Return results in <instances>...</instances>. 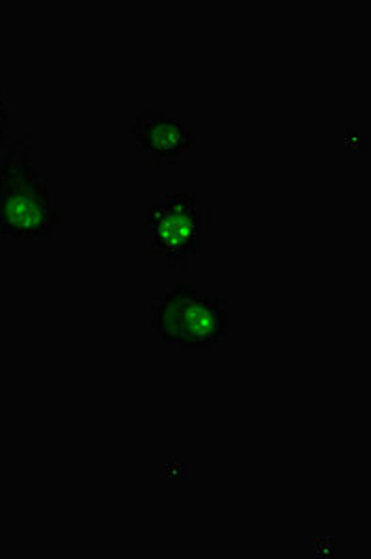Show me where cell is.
<instances>
[{
	"label": "cell",
	"instance_id": "1",
	"mask_svg": "<svg viewBox=\"0 0 371 559\" xmlns=\"http://www.w3.org/2000/svg\"><path fill=\"white\" fill-rule=\"evenodd\" d=\"M62 215L51 204L46 179L34 170L31 146L17 139L0 163V231L10 239H49Z\"/></svg>",
	"mask_w": 371,
	"mask_h": 559
},
{
	"label": "cell",
	"instance_id": "2",
	"mask_svg": "<svg viewBox=\"0 0 371 559\" xmlns=\"http://www.w3.org/2000/svg\"><path fill=\"white\" fill-rule=\"evenodd\" d=\"M152 332L163 344L185 350H210L225 344L231 326L228 305L220 297H200L194 284H170L152 300Z\"/></svg>",
	"mask_w": 371,
	"mask_h": 559
},
{
	"label": "cell",
	"instance_id": "3",
	"mask_svg": "<svg viewBox=\"0 0 371 559\" xmlns=\"http://www.w3.org/2000/svg\"><path fill=\"white\" fill-rule=\"evenodd\" d=\"M202 210L191 192L168 194L165 202L147 211L149 250L173 269H185L191 255L199 254L202 241Z\"/></svg>",
	"mask_w": 371,
	"mask_h": 559
},
{
	"label": "cell",
	"instance_id": "4",
	"mask_svg": "<svg viewBox=\"0 0 371 559\" xmlns=\"http://www.w3.org/2000/svg\"><path fill=\"white\" fill-rule=\"evenodd\" d=\"M128 133L135 139L139 150L149 153L155 165L180 163L187 152L196 150V131L180 118L159 110H144L136 116Z\"/></svg>",
	"mask_w": 371,
	"mask_h": 559
},
{
	"label": "cell",
	"instance_id": "5",
	"mask_svg": "<svg viewBox=\"0 0 371 559\" xmlns=\"http://www.w3.org/2000/svg\"><path fill=\"white\" fill-rule=\"evenodd\" d=\"M8 123H10V115H8V108L4 107V102H2V92H0V146L7 142Z\"/></svg>",
	"mask_w": 371,
	"mask_h": 559
}]
</instances>
